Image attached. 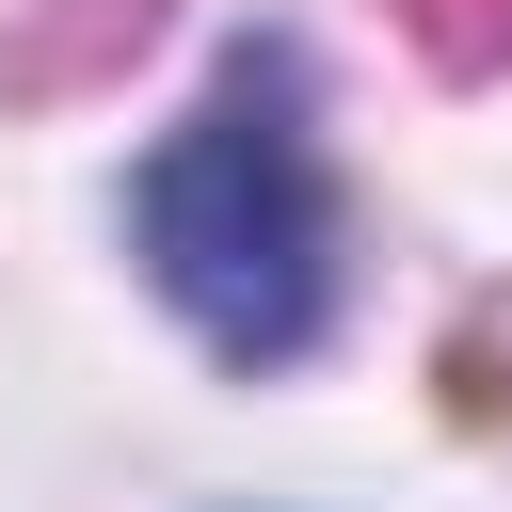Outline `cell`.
Returning <instances> with one entry per match:
<instances>
[{
	"instance_id": "1",
	"label": "cell",
	"mask_w": 512,
	"mask_h": 512,
	"mask_svg": "<svg viewBox=\"0 0 512 512\" xmlns=\"http://www.w3.org/2000/svg\"><path fill=\"white\" fill-rule=\"evenodd\" d=\"M128 240H144V288H160L224 368H288V352L336 320V176H320L304 80H288V64H240V80L128 176Z\"/></svg>"
}]
</instances>
